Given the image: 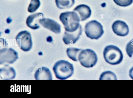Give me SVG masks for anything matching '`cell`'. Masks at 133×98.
Listing matches in <instances>:
<instances>
[{"label":"cell","mask_w":133,"mask_h":98,"mask_svg":"<svg viewBox=\"0 0 133 98\" xmlns=\"http://www.w3.org/2000/svg\"><path fill=\"white\" fill-rule=\"evenodd\" d=\"M59 18L66 31L73 32L76 30L80 26V19L77 14L74 11L62 13Z\"/></svg>","instance_id":"1"},{"label":"cell","mask_w":133,"mask_h":98,"mask_svg":"<svg viewBox=\"0 0 133 98\" xmlns=\"http://www.w3.org/2000/svg\"><path fill=\"white\" fill-rule=\"evenodd\" d=\"M53 70L56 77L60 79H65L70 77L74 72L73 65L68 61L61 60L55 64Z\"/></svg>","instance_id":"2"},{"label":"cell","mask_w":133,"mask_h":98,"mask_svg":"<svg viewBox=\"0 0 133 98\" xmlns=\"http://www.w3.org/2000/svg\"><path fill=\"white\" fill-rule=\"evenodd\" d=\"M103 55L106 61L112 65L119 64L122 61L123 55L122 51L117 47L109 45L104 49Z\"/></svg>","instance_id":"3"},{"label":"cell","mask_w":133,"mask_h":98,"mask_svg":"<svg viewBox=\"0 0 133 98\" xmlns=\"http://www.w3.org/2000/svg\"><path fill=\"white\" fill-rule=\"evenodd\" d=\"M85 32L88 37L96 40L101 37L104 33L103 26L95 20L91 21L86 24Z\"/></svg>","instance_id":"4"},{"label":"cell","mask_w":133,"mask_h":98,"mask_svg":"<svg viewBox=\"0 0 133 98\" xmlns=\"http://www.w3.org/2000/svg\"><path fill=\"white\" fill-rule=\"evenodd\" d=\"M78 59L81 64L87 68L93 67L96 65L98 60L95 52L89 49L81 51L78 55Z\"/></svg>","instance_id":"5"},{"label":"cell","mask_w":133,"mask_h":98,"mask_svg":"<svg viewBox=\"0 0 133 98\" xmlns=\"http://www.w3.org/2000/svg\"><path fill=\"white\" fill-rule=\"evenodd\" d=\"M16 39L17 44L22 50L28 51L31 49L32 43L29 32L26 31L20 32L16 36Z\"/></svg>","instance_id":"6"},{"label":"cell","mask_w":133,"mask_h":98,"mask_svg":"<svg viewBox=\"0 0 133 98\" xmlns=\"http://www.w3.org/2000/svg\"><path fill=\"white\" fill-rule=\"evenodd\" d=\"M0 55L1 64L6 63L12 64L18 58L17 52L11 48L1 49Z\"/></svg>","instance_id":"7"},{"label":"cell","mask_w":133,"mask_h":98,"mask_svg":"<svg viewBox=\"0 0 133 98\" xmlns=\"http://www.w3.org/2000/svg\"><path fill=\"white\" fill-rule=\"evenodd\" d=\"M112 28L114 32L117 35L120 36L127 35L129 32V27L124 22L117 20L112 24Z\"/></svg>","instance_id":"8"},{"label":"cell","mask_w":133,"mask_h":98,"mask_svg":"<svg viewBox=\"0 0 133 98\" xmlns=\"http://www.w3.org/2000/svg\"><path fill=\"white\" fill-rule=\"evenodd\" d=\"M82 31V27L81 25L76 30L73 32L65 31L63 38V42L66 44L75 43L79 39Z\"/></svg>","instance_id":"9"},{"label":"cell","mask_w":133,"mask_h":98,"mask_svg":"<svg viewBox=\"0 0 133 98\" xmlns=\"http://www.w3.org/2000/svg\"><path fill=\"white\" fill-rule=\"evenodd\" d=\"M40 23L44 28L55 33L58 34L61 32L60 24L55 21L49 18H44L39 20Z\"/></svg>","instance_id":"10"},{"label":"cell","mask_w":133,"mask_h":98,"mask_svg":"<svg viewBox=\"0 0 133 98\" xmlns=\"http://www.w3.org/2000/svg\"><path fill=\"white\" fill-rule=\"evenodd\" d=\"M44 18V14L42 13H38L31 14L27 18L26 24L29 27L32 29H37L40 26L39 20Z\"/></svg>","instance_id":"11"},{"label":"cell","mask_w":133,"mask_h":98,"mask_svg":"<svg viewBox=\"0 0 133 98\" xmlns=\"http://www.w3.org/2000/svg\"><path fill=\"white\" fill-rule=\"evenodd\" d=\"M73 11L77 14L81 21H84L89 18L91 14V9L89 7L84 4L77 6Z\"/></svg>","instance_id":"12"},{"label":"cell","mask_w":133,"mask_h":98,"mask_svg":"<svg viewBox=\"0 0 133 98\" xmlns=\"http://www.w3.org/2000/svg\"><path fill=\"white\" fill-rule=\"evenodd\" d=\"M0 76L2 79H12L15 78L16 73L13 67L6 65L0 68Z\"/></svg>","instance_id":"13"},{"label":"cell","mask_w":133,"mask_h":98,"mask_svg":"<svg viewBox=\"0 0 133 98\" xmlns=\"http://www.w3.org/2000/svg\"><path fill=\"white\" fill-rule=\"evenodd\" d=\"M35 77L36 80H51L52 77L49 69L47 67H42L36 72Z\"/></svg>","instance_id":"14"},{"label":"cell","mask_w":133,"mask_h":98,"mask_svg":"<svg viewBox=\"0 0 133 98\" xmlns=\"http://www.w3.org/2000/svg\"><path fill=\"white\" fill-rule=\"evenodd\" d=\"M57 7L61 9L69 8L72 6L75 3V0H55Z\"/></svg>","instance_id":"15"},{"label":"cell","mask_w":133,"mask_h":98,"mask_svg":"<svg viewBox=\"0 0 133 98\" xmlns=\"http://www.w3.org/2000/svg\"><path fill=\"white\" fill-rule=\"evenodd\" d=\"M82 49L75 48H69L66 49V53L68 56L75 61H77L79 55L82 50Z\"/></svg>","instance_id":"16"},{"label":"cell","mask_w":133,"mask_h":98,"mask_svg":"<svg viewBox=\"0 0 133 98\" xmlns=\"http://www.w3.org/2000/svg\"><path fill=\"white\" fill-rule=\"evenodd\" d=\"M99 79H117L115 74L113 72L108 71L103 72L101 75Z\"/></svg>","instance_id":"17"},{"label":"cell","mask_w":133,"mask_h":98,"mask_svg":"<svg viewBox=\"0 0 133 98\" xmlns=\"http://www.w3.org/2000/svg\"><path fill=\"white\" fill-rule=\"evenodd\" d=\"M40 4L39 0H31L28 8V12L30 13L35 12L39 7Z\"/></svg>","instance_id":"18"},{"label":"cell","mask_w":133,"mask_h":98,"mask_svg":"<svg viewBox=\"0 0 133 98\" xmlns=\"http://www.w3.org/2000/svg\"><path fill=\"white\" fill-rule=\"evenodd\" d=\"M117 5L123 7H126L130 5L133 2V0H113Z\"/></svg>","instance_id":"19"},{"label":"cell","mask_w":133,"mask_h":98,"mask_svg":"<svg viewBox=\"0 0 133 98\" xmlns=\"http://www.w3.org/2000/svg\"><path fill=\"white\" fill-rule=\"evenodd\" d=\"M126 51L128 56L130 57H131L133 54V39L127 44Z\"/></svg>","instance_id":"20"},{"label":"cell","mask_w":133,"mask_h":98,"mask_svg":"<svg viewBox=\"0 0 133 98\" xmlns=\"http://www.w3.org/2000/svg\"><path fill=\"white\" fill-rule=\"evenodd\" d=\"M129 76L131 78L133 79V66L130 70Z\"/></svg>","instance_id":"21"}]
</instances>
